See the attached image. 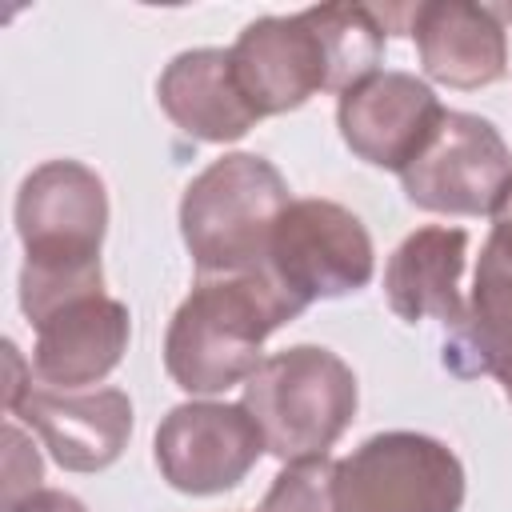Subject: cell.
Here are the masks:
<instances>
[{
	"label": "cell",
	"mask_w": 512,
	"mask_h": 512,
	"mask_svg": "<svg viewBox=\"0 0 512 512\" xmlns=\"http://www.w3.org/2000/svg\"><path fill=\"white\" fill-rule=\"evenodd\" d=\"M108 192L80 160H44L16 192V236L24 244L20 312L36 328L72 300L104 292Z\"/></svg>",
	"instance_id": "6da1fadb"
},
{
	"label": "cell",
	"mask_w": 512,
	"mask_h": 512,
	"mask_svg": "<svg viewBox=\"0 0 512 512\" xmlns=\"http://www.w3.org/2000/svg\"><path fill=\"white\" fill-rule=\"evenodd\" d=\"M304 304L264 268L236 276H196L168 320L164 368L188 396H216L244 384L264 364V340L292 324Z\"/></svg>",
	"instance_id": "7a4b0ae2"
},
{
	"label": "cell",
	"mask_w": 512,
	"mask_h": 512,
	"mask_svg": "<svg viewBox=\"0 0 512 512\" xmlns=\"http://www.w3.org/2000/svg\"><path fill=\"white\" fill-rule=\"evenodd\" d=\"M288 204V180L256 152H224L200 168L180 196V236L196 276L260 272Z\"/></svg>",
	"instance_id": "3957f363"
},
{
	"label": "cell",
	"mask_w": 512,
	"mask_h": 512,
	"mask_svg": "<svg viewBox=\"0 0 512 512\" xmlns=\"http://www.w3.org/2000/svg\"><path fill=\"white\" fill-rule=\"evenodd\" d=\"M264 432V448L280 464L324 460L360 408L356 372L320 344H292L264 356L244 380L240 400Z\"/></svg>",
	"instance_id": "277c9868"
},
{
	"label": "cell",
	"mask_w": 512,
	"mask_h": 512,
	"mask_svg": "<svg viewBox=\"0 0 512 512\" xmlns=\"http://www.w3.org/2000/svg\"><path fill=\"white\" fill-rule=\"evenodd\" d=\"M264 272L304 308L360 292L376 272V248L364 220L336 200H292L272 228Z\"/></svg>",
	"instance_id": "5b68a950"
},
{
	"label": "cell",
	"mask_w": 512,
	"mask_h": 512,
	"mask_svg": "<svg viewBox=\"0 0 512 512\" xmlns=\"http://www.w3.org/2000/svg\"><path fill=\"white\" fill-rule=\"evenodd\" d=\"M340 512H460L464 464L424 432H376L336 460Z\"/></svg>",
	"instance_id": "8992f818"
},
{
	"label": "cell",
	"mask_w": 512,
	"mask_h": 512,
	"mask_svg": "<svg viewBox=\"0 0 512 512\" xmlns=\"http://www.w3.org/2000/svg\"><path fill=\"white\" fill-rule=\"evenodd\" d=\"M408 204L436 216H492L512 188V152L492 120L444 112L428 148L400 172Z\"/></svg>",
	"instance_id": "52a82bcc"
},
{
	"label": "cell",
	"mask_w": 512,
	"mask_h": 512,
	"mask_svg": "<svg viewBox=\"0 0 512 512\" xmlns=\"http://www.w3.org/2000/svg\"><path fill=\"white\" fill-rule=\"evenodd\" d=\"M152 452L168 488L184 496H216L236 488L268 448L244 404L188 400L160 420Z\"/></svg>",
	"instance_id": "ba28073f"
},
{
	"label": "cell",
	"mask_w": 512,
	"mask_h": 512,
	"mask_svg": "<svg viewBox=\"0 0 512 512\" xmlns=\"http://www.w3.org/2000/svg\"><path fill=\"white\" fill-rule=\"evenodd\" d=\"M444 112L448 108L420 76L380 68L340 96L336 128L356 160L400 176L428 148Z\"/></svg>",
	"instance_id": "9c48e42d"
},
{
	"label": "cell",
	"mask_w": 512,
	"mask_h": 512,
	"mask_svg": "<svg viewBox=\"0 0 512 512\" xmlns=\"http://www.w3.org/2000/svg\"><path fill=\"white\" fill-rule=\"evenodd\" d=\"M232 72L260 116H284L304 108L312 96L332 92V68L312 12L260 16L244 24L228 48Z\"/></svg>",
	"instance_id": "30bf717a"
},
{
	"label": "cell",
	"mask_w": 512,
	"mask_h": 512,
	"mask_svg": "<svg viewBox=\"0 0 512 512\" xmlns=\"http://www.w3.org/2000/svg\"><path fill=\"white\" fill-rule=\"evenodd\" d=\"M8 416H20L64 472L112 468L132 436V400L120 388L60 392L32 384Z\"/></svg>",
	"instance_id": "8fae6325"
},
{
	"label": "cell",
	"mask_w": 512,
	"mask_h": 512,
	"mask_svg": "<svg viewBox=\"0 0 512 512\" xmlns=\"http://www.w3.org/2000/svg\"><path fill=\"white\" fill-rule=\"evenodd\" d=\"M408 36L428 80L444 88H488L508 72V32L492 4L424 0L408 8Z\"/></svg>",
	"instance_id": "7c38bea8"
},
{
	"label": "cell",
	"mask_w": 512,
	"mask_h": 512,
	"mask_svg": "<svg viewBox=\"0 0 512 512\" xmlns=\"http://www.w3.org/2000/svg\"><path fill=\"white\" fill-rule=\"evenodd\" d=\"M128 336H132V316L124 300L108 292L72 300L36 324L32 376L44 388L84 392L124 360Z\"/></svg>",
	"instance_id": "4fadbf2b"
},
{
	"label": "cell",
	"mask_w": 512,
	"mask_h": 512,
	"mask_svg": "<svg viewBox=\"0 0 512 512\" xmlns=\"http://www.w3.org/2000/svg\"><path fill=\"white\" fill-rule=\"evenodd\" d=\"M156 100L184 136L204 144H232L264 120L248 104L224 48H188L172 56L156 80Z\"/></svg>",
	"instance_id": "5bb4252c"
},
{
	"label": "cell",
	"mask_w": 512,
	"mask_h": 512,
	"mask_svg": "<svg viewBox=\"0 0 512 512\" xmlns=\"http://www.w3.org/2000/svg\"><path fill=\"white\" fill-rule=\"evenodd\" d=\"M468 260V232L448 224L416 228L396 244V252L384 264V300L396 320H440L444 328L460 324L464 316V276Z\"/></svg>",
	"instance_id": "9a60e30c"
},
{
	"label": "cell",
	"mask_w": 512,
	"mask_h": 512,
	"mask_svg": "<svg viewBox=\"0 0 512 512\" xmlns=\"http://www.w3.org/2000/svg\"><path fill=\"white\" fill-rule=\"evenodd\" d=\"M440 360L460 380L492 376L504 392L512 388V264L492 248H480L472 296L460 324L448 328Z\"/></svg>",
	"instance_id": "2e32d148"
},
{
	"label": "cell",
	"mask_w": 512,
	"mask_h": 512,
	"mask_svg": "<svg viewBox=\"0 0 512 512\" xmlns=\"http://www.w3.org/2000/svg\"><path fill=\"white\" fill-rule=\"evenodd\" d=\"M308 12L320 28L336 96H344L348 88H356L360 80L380 72L388 28H384V20L372 4H320V8H308Z\"/></svg>",
	"instance_id": "e0dca14e"
},
{
	"label": "cell",
	"mask_w": 512,
	"mask_h": 512,
	"mask_svg": "<svg viewBox=\"0 0 512 512\" xmlns=\"http://www.w3.org/2000/svg\"><path fill=\"white\" fill-rule=\"evenodd\" d=\"M256 512H340L336 500V460H300L284 464L264 492Z\"/></svg>",
	"instance_id": "ac0fdd59"
},
{
	"label": "cell",
	"mask_w": 512,
	"mask_h": 512,
	"mask_svg": "<svg viewBox=\"0 0 512 512\" xmlns=\"http://www.w3.org/2000/svg\"><path fill=\"white\" fill-rule=\"evenodd\" d=\"M40 452L32 448V440L16 428L4 424V508L32 496L40 488Z\"/></svg>",
	"instance_id": "d6986e66"
},
{
	"label": "cell",
	"mask_w": 512,
	"mask_h": 512,
	"mask_svg": "<svg viewBox=\"0 0 512 512\" xmlns=\"http://www.w3.org/2000/svg\"><path fill=\"white\" fill-rule=\"evenodd\" d=\"M4 512H88L72 492H60V488H36L32 496L8 504Z\"/></svg>",
	"instance_id": "ffe728a7"
},
{
	"label": "cell",
	"mask_w": 512,
	"mask_h": 512,
	"mask_svg": "<svg viewBox=\"0 0 512 512\" xmlns=\"http://www.w3.org/2000/svg\"><path fill=\"white\" fill-rule=\"evenodd\" d=\"M4 364H8V384H4V408L12 412L20 404V396L32 388V368L24 372V356L12 340H4Z\"/></svg>",
	"instance_id": "44dd1931"
},
{
	"label": "cell",
	"mask_w": 512,
	"mask_h": 512,
	"mask_svg": "<svg viewBox=\"0 0 512 512\" xmlns=\"http://www.w3.org/2000/svg\"><path fill=\"white\" fill-rule=\"evenodd\" d=\"M484 248H492L504 264H512V188L504 192V200L492 212V236H488Z\"/></svg>",
	"instance_id": "7402d4cb"
},
{
	"label": "cell",
	"mask_w": 512,
	"mask_h": 512,
	"mask_svg": "<svg viewBox=\"0 0 512 512\" xmlns=\"http://www.w3.org/2000/svg\"><path fill=\"white\" fill-rule=\"evenodd\" d=\"M496 16H500V20H512V8H496Z\"/></svg>",
	"instance_id": "603a6c76"
},
{
	"label": "cell",
	"mask_w": 512,
	"mask_h": 512,
	"mask_svg": "<svg viewBox=\"0 0 512 512\" xmlns=\"http://www.w3.org/2000/svg\"><path fill=\"white\" fill-rule=\"evenodd\" d=\"M504 400H508V408H512V388H508V392H504Z\"/></svg>",
	"instance_id": "cb8c5ba5"
}]
</instances>
